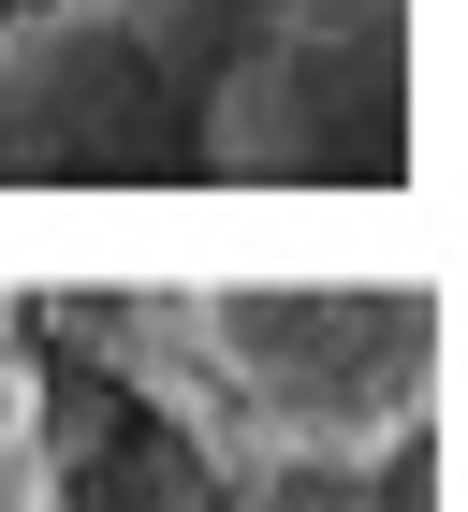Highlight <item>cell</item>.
Here are the masks:
<instances>
[{"mask_svg": "<svg viewBox=\"0 0 468 512\" xmlns=\"http://www.w3.org/2000/svg\"><path fill=\"white\" fill-rule=\"evenodd\" d=\"M117 381L264 483H366L454 410V308L425 278H220L88 308Z\"/></svg>", "mask_w": 468, "mask_h": 512, "instance_id": "obj_1", "label": "cell"}, {"mask_svg": "<svg viewBox=\"0 0 468 512\" xmlns=\"http://www.w3.org/2000/svg\"><path fill=\"white\" fill-rule=\"evenodd\" d=\"M264 15H278V0H117V30L147 44L176 88H191V118H205V74H220V59L264 30Z\"/></svg>", "mask_w": 468, "mask_h": 512, "instance_id": "obj_4", "label": "cell"}, {"mask_svg": "<svg viewBox=\"0 0 468 512\" xmlns=\"http://www.w3.org/2000/svg\"><path fill=\"white\" fill-rule=\"evenodd\" d=\"M191 161V88L117 30V0H44L0 30V176H132Z\"/></svg>", "mask_w": 468, "mask_h": 512, "instance_id": "obj_3", "label": "cell"}, {"mask_svg": "<svg viewBox=\"0 0 468 512\" xmlns=\"http://www.w3.org/2000/svg\"><path fill=\"white\" fill-rule=\"evenodd\" d=\"M0 512H44V381L15 352V308H0Z\"/></svg>", "mask_w": 468, "mask_h": 512, "instance_id": "obj_5", "label": "cell"}, {"mask_svg": "<svg viewBox=\"0 0 468 512\" xmlns=\"http://www.w3.org/2000/svg\"><path fill=\"white\" fill-rule=\"evenodd\" d=\"M191 161H220V176H395L410 161V0H278L205 74Z\"/></svg>", "mask_w": 468, "mask_h": 512, "instance_id": "obj_2", "label": "cell"}]
</instances>
